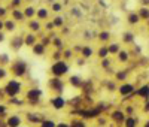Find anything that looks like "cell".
Listing matches in <instances>:
<instances>
[{
    "mask_svg": "<svg viewBox=\"0 0 149 127\" xmlns=\"http://www.w3.org/2000/svg\"><path fill=\"white\" fill-rule=\"evenodd\" d=\"M61 9H63V8H61L60 3H52V11H54V12H60Z\"/></svg>",
    "mask_w": 149,
    "mask_h": 127,
    "instance_id": "cell-35",
    "label": "cell"
},
{
    "mask_svg": "<svg viewBox=\"0 0 149 127\" xmlns=\"http://www.w3.org/2000/svg\"><path fill=\"white\" fill-rule=\"evenodd\" d=\"M97 55L100 57L102 60H103V58H107V55H109V49H107V46H102L100 49H98Z\"/></svg>",
    "mask_w": 149,
    "mask_h": 127,
    "instance_id": "cell-20",
    "label": "cell"
},
{
    "mask_svg": "<svg viewBox=\"0 0 149 127\" xmlns=\"http://www.w3.org/2000/svg\"><path fill=\"white\" fill-rule=\"evenodd\" d=\"M12 17H14L15 21H24V20H26L24 12H21V11H18V9H14V11H12Z\"/></svg>",
    "mask_w": 149,
    "mask_h": 127,
    "instance_id": "cell-14",
    "label": "cell"
},
{
    "mask_svg": "<svg viewBox=\"0 0 149 127\" xmlns=\"http://www.w3.org/2000/svg\"><path fill=\"white\" fill-rule=\"evenodd\" d=\"M22 44H24V39H22V37H14V39L10 41V48L15 49V51H18V49L22 46Z\"/></svg>",
    "mask_w": 149,
    "mask_h": 127,
    "instance_id": "cell-11",
    "label": "cell"
},
{
    "mask_svg": "<svg viewBox=\"0 0 149 127\" xmlns=\"http://www.w3.org/2000/svg\"><path fill=\"white\" fill-rule=\"evenodd\" d=\"M29 27H30V30H31V32H39V29H40V22H39V21L31 20V21L29 22Z\"/></svg>",
    "mask_w": 149,
    "mask_h": 127,
    "instance_id": "cell-21",
    "label": "cell"
},
{
    "mask_svg": "<svg viewBox=\"0 0 149 127\" xmlns=\"http://www.w3.org/2000/svg\"><path fill=\"white\" fill-rule=\"evenodd\" d=\"M52 45L55 46V48H63V41H61V39H58V37H54V39H52Z\"/></svg>",
    "mask_w": 149,
    "mask_h": 127,
    "instance_id": "cell-27",
    "label": "cell"
},
{
    "mask_svg": "<svg viewBox=\"0 0 149 127\" xmlns=\"http://www.w3.org/2000/svg\"><path fill=\"white\" fill-rule=\"evenodd\" d=\"M48 85H49V88H51V90H54L55 93H63V88H64V82L61 81V79L58 78V76H52V78L49 79Z\"/></svg>",
    "mask_w": 149,
    "mask_h": 127,
    "instance_id": "cell-4",
    "label": "cell"
},
{
    "mask_svg": "<svg viewBox=\"0 0 149 127\" xmlns=\"http://www.w3.org/2000/svg\"><path fill=\"white\" fill-rule=\"evenodd\" d=\"M143 3H145V5H148V3H149V0H143Z\"/></svg>",
    "mask_w": 149,
    "mask_h": 127,
    "instance_id": "cell-42",
    "label": "cell"
},
{
    "mask_svg": "<svg viewBox=\"0 0 149 127\" xmlns=\"http://www.w3.org/2000/svg\"><path fill=\"white\" fill-rule=\"evenodd\" d=\"M109 36H110V34H109L107 32H102L100 34H98V39L104 42V41H107V39H109Z\"/></svg>",
    "mask_w": 149,
    "mask_h": 127,
    "instance_id": "cell-31",
    "label": "cell"
},
{
    "mask_svg": "<svg viewBox=\"0 0 149 127\" xmlns=\"http://www.w3.org/2000/svg\"><path fill=\"white\" fill-rule=\"evenodd\" d=\"M63 57H64L66 60H70V58L73 57V53H72L70 49H66V51H64V54H63Z\"/></svg>",
    "mask_w": 149,
    "mask_h": 127,
    "instance_id": "cell-32",
    "label": "cell"
},
{
    "mask_svg": "<svg viewBox=\"0 0 149 127\" xmlns=\"http://www.w3.org/2000/svg\"><path fill=\"white\" fill-rule=\"evenodd\" d=\"M10 70H12V73H14V76L21 78V76L27 72V65L22 60H15L14 63H12V66H10Z\"/></svg>",
    "mask_w": 149,
    "mask_h": 127,
    "instance_id": "cell-3",
    "label": "cell"
},
{
    "mask_svg": "<svg viewBox=\"0 0 149 127\" xmlns=\"http://www.w3.org/2000/svg\"><path fill=\"white\" fill-rule=\"evenodd\" d=\"M51 105L55 108V109H63L66 106V100L61 97V96H55L54 99H51Z\"/></svg>",
    "mask_w": 149,
    "mask_h": 127,
    "instance_id": "cell-6",
    "label": "cell"
},
{
    "mask_svg": "<svg viewBox=\"0 0 149 127\" xmlns=\"http://www.w3.org/2000/svg\"><path fill=\"white\" fill-rule=\"evenodd\" d=\"M24 15H26V18H31L33 15H36V11H34V8H33V6L26 8V11H24Z\"/></svg>",
    "mask_w": 149,
    "mask_h": 127,
    "instance_id": "cell-24",
    "label": "cell"
},
{
    "mask_svg": "<svg viewBox=\"0 0 149 127\" xmlns=\"http://www.w3.org/2000/svg\"><path fill=\"white\" fill-rule=\"evenodd\" d=\"M19 3H21V0H12V5H14V6H17Z\"/></svg>",
    "mask_w": 149,
    "mask_h": 127,
    "instance_id": "cell-39",
    "label": "cell"
},
{
    "mask_svg": "<svg viewBox=\"0 0 149 127\" xmlns=\"http://www.w3.org/2000/svg\"><path fill=\"white\" fill-rule=\"evenodd\" d=\"M134 91V87L131 85V84H124V85H121V88H119V93L122 94V96H128V94H131Z\"/></svg>",
    "mask_w": 149,
    "mask_h": 127,
    "instance_id": "cell-8",
    "label": "cell"
},
{
    "mask_svg": "<svg viewBox=\"0 0 149 127\" xmlns=\"http://www.w3.org/2000/svg\"><path fill=\"white\" fill-rule=\"evenodd\" d=\"M69 63L64 61V60H57L54 61V65L51 66V73L52 76H58V78H61V76H64L67 72H69Z\"/></svg>",
    "mask_w": 149,
    "mask_h": 127,
    "instance_id": "cell-2",
    "label": "cell"
},
{
    "mask_svg": "<svg viewBox=\"0 0 149 127\" xmlns=\"http://www.w3.org/2000/svg\"><path fill=\"white\" fill-rule=\"evenodd\" d=\"M127 20H128V24H131V25L139 24V22H140V17H139L137 12H133V14H130Z\"/></svg>",
    "mask_w": 149,
    "mask_h": 127,
    "instance_id": "cell-13",
    "label": "cell"
},
{
    "mask_svg": "<svg viewBox=\"0 0 149 127\" xmlns=\"http://www.w3.org/2000/svg\"><path fill=\"white\" fill-rule=\"evenodd\" d=\"M125 78H127V73H125V72H119V73L116 75V79H119V81H124Z\"/></svg>",
    "mask_w": 149,
    "mask_h": 127,
    "instance_id": "cell-33",
    "label": "cell"
},
{
    "mask_svg": "<svg viewBox=\"0 0 149 127\" xmlns=\"http://www.w3.org/2000/svg\"><path fill=\"white\" fill-rule=\"evenodd\" d=\"M21 88H22V84L18 79H9L3 87V91H5V96L8 97H17L21 93Z\"/></svg>",
    "mask_w": 149,
    "mask_h": 127,
    "instance_id": "cell-1",
    "label": "cell"
},
{
    "mask_svg": "<svg viewBox=\"0 0 149 127\" xmlns=\"http://www.w3.org/2000/svg\"><path fill=\"white\" fill-rule=\"evenodd\" d=\"M33 53H34V55H42V54L45 53V45H43L42 42L33 45Z\"/></svg>",
    "mask_w": 149,
    "mask_h": 127,
    "instance_id": "cell-12",
    "label": "cell"
},
{
    "mask_svg": "<svg viewBox=\"0 0 149 127\" xmlns=\"http://www.w3.org/2000/svg\"><path fill=\"white\" fill-rule=\"evenodd\" d=\"M69 82H70V85H73L74 88H81V87L84 85V81H82L81 76H70Z\"/></svg>",
    "mask_w": 149,
    "mask_h": 127,
    "instance_id": "cell-9",
    "label": "cell"
},
{
    "mask_svg": "<svg viewBox=\"0 0 149 127\" xmlns=\"http://www.w3.org/2000/svg\"><path fill=\"white\" fill-rule=\"evenodd\" d=\"M52 22H54L55 27H61L64 21H63V18H61V17H57V18H54V20H52Z\"/></svg>",
    "mask_w": 149,
    "mask_h": 127,
    "instance_id": "cell-29",
    "label": "cell"
},
{
    "mask_svg": "<svg viewBox=\"0 0 149 127\" xmlns=\"http://www.w3.org/2000/svg\"><path fill=\"white\" fill-rule=\"evenodd\" d=\"M6 112H8V109H6V106H5V105H0V118H3Z\"/></svg>",
    "mask_w": 149,
    "mask_h": 127,
    "instance_id": "cell-34",
    "label": "cell"
},
{
    "mask_svg": "<svg viewBox=\"0 0 149 127\" xmlns=\"http://www.w3.org/2000/svg\"><path fill=\"white\" fill-rule=\"evenodd\" d=\"M40 127H57V126H55V123L51 121V120H43V121L40 123Z\"/></svg>",
    "mask_w": 149,
    "mask_h": 127,
    "instance_id": "cell-26",
    "label": "cell"
},
{
    "mask_svg": "<svg viewBox=\"0 0 149 127\" xmlns=\"http://www.w3.org/2000/svg\"><path fill=\"white\" fill-rule=\"evenodd\" d=\"M57 127H69V126H67V124H58Z\"/></svg>",
    "mask_w": 149,
    "mask_h": 127,
    "instance_id": "cell-41",
    "label": "cell"
},
{
    "mask_svg": "<svg viewBox=\"0 0 149 127\" xmlns=\"http://www.w3.org/2000/svg\"><path fill=\"white\" fill-rule=\"evenodd\" d=\"M3 41H5V33L0 30V42H3Z\"/></svg>",
    "mask_w": 149,
    "mask_h": 127,
    "instance_id": "cell-38",
    "label": "cell"
},
{
    "mask_svg": "<svg viewBox=\"0 0 149 127\" xmlns=\"http://www.w3.org/2000/svg\"><path fill=\"white\" fill-rule=\"evenodd\" d=\"M127 127H134V120H127Z\"/></svg>",
    "mask_w": 149,
    "mask_h": 127,
    "instance_id": "cell-37",
    "label": "cell"
},
{
    "mask_svg": "<svg viewBox=\"0 0 149 127\" xmlns=\"http://www.w3.org/2000/svg\"><path fill=\"white\" fill-rule=\"evenodd\" d=\"M145 127H149V121H148V123H146V124H145Z\"/></svg>",
    "mask_w": 149,
    "mask_h": 127,
    "instance_id": "cell-43",
    "label": "cell"
},
{
    "mask_svg": "<svg viewBox=\"0 0 149 127\" xmlns=\"http://www.w3.org/2000/svg\"><path fill=\"white\" fill-rule=\"evenodd\" d=\"M8 14V11H6V8H2V6H0V18H2V17H5Z\"/></svg>",
    "mask_w": 149,
    "mask_h": 127,
    "instance_id": "cell-36",
    "label": "cell"
},
{
    "mask_svg": "<svg viewBox=\"0 0 149 127\" xmlns=\"http://www.w3.org/2000/svg\"><path fill=\"white\" fill-rule=\"evenodd\" d=\"M37 44V39H36V36L33 33H29L26 37H24V45H27V46H33Z\"/></svg>",
    "mask_w": 149,
    "mask_h": 127,
    "instance_id": "cell-10",
    "label": "cell"
},
{
    "mask_svg": "<svg viewBox=\"0 0 149 127\" xmlns=\"http://www.w3.org/2000/svg\"><path fill=\"white\" fill-rule=\"evenodd\" d=\"M81 55H82V58H90V57L93 55V48H90V46H84L82 51H81Z\"/></svg>",
    "mask_w": 149,
    "mask_h": 127,
    "instance_id": "cell-15",
    "label": "cell"
},
{
    "mask_svg": "<svg viewBox=\"0 0 149 127\" xmlns=\"http://www.w3.org/2000/svg\"><path fill=\"white\" fill-rule=\"evenodd\" d=\"M6 76H8V70L5 66H0V81L2 79H6Z\"/></svg>",
    "mask_w": 149,
    "mask_h": 127,
    "instance_id": "cell-28",
    "label": "cell"
},
{
    "mask_svg": "<svg viewBox=\"0 0 149 127\" xmlns=\"http://www.w3.org/2000/svg\"><path fill=\"white\" fill-rule=\"evenodd\" d=\"M9 63V55L8 54H0V66H5Z\"/></svg>",
    "mask_w": 149,
    "mask_h": 127,
    "instance_id": "cell-25",
    "label": "cell"
},
{
    "mask_svg": "<svg viewBox=\"0 0 149 127\" xmlns=\"http://www.w3.org/2000/svg\"><path fill=\"white\" fill-rule=\"evenodd\" d=\"M5 29L6 32H14L15 30V20L12 21V20H6L5 21Z\"/></svg>",
    "mask_w": 149,
    "mask_h": 127,
    "instance_id": "cell-18",
    "label": "cell"
},
{
    "mask_svg": "<svg viewBox=\"0 0 149 127\" xmlns=\"http://www.w3.org/2000/svg\"><path fill=\"white\" fill-rule=\"evenodd\" d=\"M21 124V118L18 115H10L6 118V126L8 127H19Z\"/></svg>",
    "mask_w": 149,
    "mask_h": 127,
    "instance_id": "cell-7",
    "label": "cell"
},
{
    "mask_svg": "<svg viewBox=\"0 0 149 127\" xmlns=\"http://www.w3.org/2000/svg\"><path fill=\"white\" fill-rule=\"evenodd\" d=\"M137 96H140V97H143V99H148V97H149V85L142 87L140 90L137 91Z\"/></svg>",
    "mask_w": 149,
    "mask_h": 127,
    "instance_id": "cell-16",
    "label": "cell"
},
{
    "mask_svg": "<svg viewBox=\"0 0 149 127\" xmlns=\"http://www.w3.org/2000/svg\"><path fill=\"white\" fill-rule=\"evenodd\" d=\"M42 96H43V93H42V90H39V88H31V90L27 91V99H29V102H31V105H36L37 100H39Z\"/></svg>",
    "mask_w": 149,
    "mask_h": 127,
    "instance_id": "cell-5",
    "label": "cell"
},
{
    "mask_svg": "<svg viewBox=\"0 0 149 127\" xmlns=\"http://www.w3.org/2000/svg\"><path fill=\"white\" fill-rule=\"evenodd\" d=\"M36 15H37L39 20H46L48 18V11L45 8H40L39 11H36Z\"/></svg>",
    "mask_w": 149,
    "mask_h": 127,
    "instance_id": "cell-19",
    "label": "cell"
},
{
    "mask_svg": "<svg viewBox=\"0 0 149 127\" xmlns=\"http://www.w3.org/2000/svg\"><path fill=\"white\" fill-rule=\"evenodd\" d=\"M107 49H109V54H118L119 51H121L118 44H110V45L107 46Z\"/></svg>",
    "mask_w": 149,
    "mask_h": 127,
    "instance_id": "cell-22",
    "label": "cell"
},
{
    "mask_svg": "<svg viewBox=\"0 0 149 127\" xmlns=\"http://www.w3.org/2000/svg\"><path fill=\"white\" fill-rule=\"evenodd\" d=\"M122 39H124V42H125V44H130L133 41V34L131 33H125V34L122 36Z\"/></svg>",
    "mask_w": 149,
    "mask_h": 127,
    "instance_id": "cell-30",
    "label": "cell"
},
{
    "mask_svg": "<svg viewBox=\"0 0 149 127\" xmlns=\"http://www.w3.org/2000/svg\"><path fill=\"white\" fill-rule=\"evenodd\" d=\"M137 14H139L140 20H149V9L148 8H140Z\"/></svg>",
    "mask_w": 149,
    "mask_h": 127,
    "instance_id": "cell-17",
    "label": "cell"
},
{
    "mask_svg": "<svg viewBox=\"0 0 149 127\" xmlns=\"http://www.w3.org/2000/svg\"><path fill=\"white\" fill-rule=\"evenodd\" d=\"M2 29H5V22L0 20V30H2Z\"/></svg>",
    "mask_w": 149,
    "mask_h": 127,
    "instance_id": "cell-40",
    "label": "cell"
},
{
    "mask_svg": "<svg viewBox=\"0 0 149 127\" xmlns=\"http://www.w3.org/2000/svg\"><path fill=\"white\" fill-rule=\"evenodd\" d=\"M118 58H119V61L121 63H124V61H128V53H127V51H119V53H118Z\"/></svg>",
    "mask_w": 149,
    "mask_h": 127,
    "instance_id": "cell-23",
    "label": "cell"
}]
</instances>
